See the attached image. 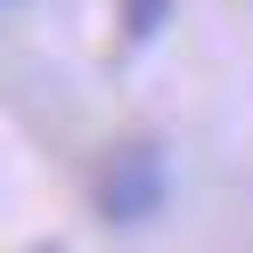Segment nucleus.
Returning <instances> with one entry per match:
<instances>
[{"instance_id": "nucleus-1", "label": "nucleus", "mask_w": 253, "mask_h": 253, "mask_svg": "<svg viewBox=\"0 0 253 253\" xmlns=\"http://www.w3.org/2000/svg\"><path fill=\"white\" fill-rule=\"evenodd\" d=\"M164 188H171V171H164V147L155 139H123L115 155L98 164V212L106 220H155L164 212Z\"/></svg>"}, {"instance_id": "nucleus-2", "label": "nucleus", "mask_w": 253, "mask_h": 253, "mask_svg": "<svg viewBox=\"0 0 253 253\" xmlns=\"http://www.w3.org/2000/svg\"><path fill=\"white\" fill-rule=\"evenodd\" d=\"M164 8H171V0H131V41H147L155 25H164Z\"/></svg>"}]
</instances>
